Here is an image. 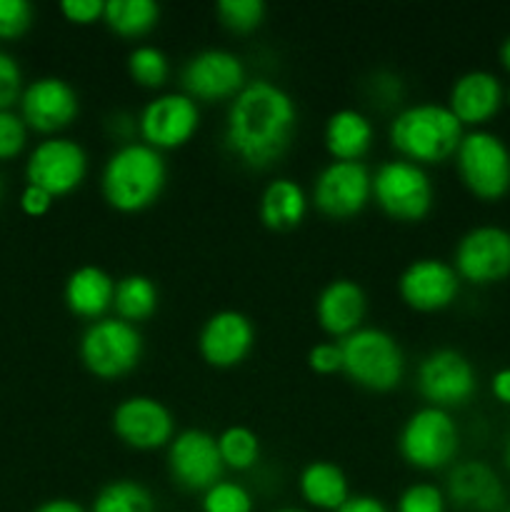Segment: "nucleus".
<instances>
[{"label": "nucleus", "mask_w": 510, "mask_h": 512, "mask_svg": "<svg viewBox=\"0 0 510 512\" xmlns=\"http://www.w3.org/2000/svg\"><path fill=\"white\" fill-rule=\"evenodd\" d=\"M298 128L293 95L278 83L258 78L230 100L225 115V143L250 168H268L283 158Z\"/></svg>", "instance_id": "nucleus-1"}, {"label": "nucleus", "mask_w": 510, "mask_h": 512, "mask_svg": "<svg viewBox=\"0 0 510 512\" xmlns=\"http://www.w3.org/2000/svg\"><path fill=\"white\" fill-rule=\"evenodd\" d=\"M168 183V163L160 150L143 140L120 143L108 155L100 173V190L118 213H140L150 208Z\"/></svg>", "instance_id": "nucleus-2"}, {"label": "nucleus", "mask_w": 510, "mask_h": 512, "mask_svg": "<svg viewBox=\"0 0 510 512\" xmlns=\"http://www.w3.org/2000/svg\"><path fill=\"white\" fill-rule=\"evenodd\" d=\"M463 135V123L443 103L405 105L388 128V140L400 158L418 165H438L455 158Z\"/></svg>", "instance_id": "nucleus-3"}, {"label": "nucleus", "mask_w": 510, "mask_h": 512, "mask_svg": "<svg viewBox=\"0 0 510 512\" xmlns=\"http://www.w3.org/2000/svg\"><path fill=\"white\" fill-rule=\"evenodd\" d=\"M343 373L355 385L375 393L398 388L405 375V355L398 340L380 328H358L338 340Z\"/></svg>", "instance_id": "nucleus-4"}, {"label": "nucleus", "mask_w": 510, "mask_h": 512, "mask_svg": "<svg viewBox=\"0 0 510 512\" xmlns=\"http://www.w3.org/2000/svg\"><path fill=\"white\" fill-rule=\"evenodd\" d=\"M455 165L465 188L480 200L505 198L510 193V148L490 130H468L455 153Z\"/></svg>", "instance_id": "nucleus-5"}, {"label": "nucleus", "mask_w": 510, "mask_h": 512, "mask_svg": "<svg viewBox=\"0 0 510 512\" xmlns=\"http://www.w3.org/2000/svg\"><path fill=\"white\" fill-rule=\"evenodd\" d=\"M373 200L388 218L418 223L433 210V180L423 165L403 158L388 160L373 173Z\"/></svg>", "instance_id": "nucleus-6"}, {"label": "nucleus", "mask_w": 510, "mask_h": 512, "mask_svg": "<svg viewBox=\"0 0 510 512\" xmlns=\"http://www.w3.org/2000/svg\"><path fill=\"white\" fill-rule=\"evenodd\" d=\"M78 353L88 373L115 380L135 370L143 358V335L133 323L120 318H100L80 335Z\"/></svg>", "instance_id": "nucleus-7"}, {"label": "nucleus", "mask_w": 510, "mask_h": 512, "mask_svg": "<svg viewBox=\"0 0 510 512\" xmlns=\"http://www.w3.org/2000/svg\"><path fill=\"white\" fill-rule=\"evenodd\" d=\"M458 425L448 410L425 405L408 415L398 435L400 458L418 470H440L458 455Z\"/></svg>", "instance_id": "nucleus-8"}, {"label": "nucleus", "mask_w": 510, "mask_h": 512, "mask_svg": "<svg viewBox=\"0 0 510 512\" xmlns=\"http://www.w3.org/2000/svg\"><path fill=\"white\" fill-rule=\"evenodd\" d=\"M418 390L433 408H460L478 390V373L460 350L440 348L420 360Z\"/></svg>", "instance_id": "nucleus-9"}, {"label": "nucleus", "mask_w": 510, "mask_h": 512, "mask_svg": "<svg viewBox=\"0 0 510 512\" xmlns=\"http://www.w3.org/2000/svg\"><path fill=\"white\" fill-rule=\"evenodd\" d=\"M313 200L328 218H353L373 200V173L363 160H330L315 178Z\"/></svg>", "instance_id": "nucleus-10"}, {"label": "nucleus", "mask_w": 510, "mask_h": 512, "mask_svg": "<svg viewBox=\"0 0 510 512\" xmlns=\"http://www.w3.org/2000/svg\"><path fill=\"white\" fill-rule=\"evenodd\" d=\"M453 268L460 280L495 285L510 275V230L500 225L470 228L455 245Z\"/></svg>", "instance_id": "nucleus-11"}, {"label": "nucleus", "mask_w": 510, "mask_h": 512, "mask_svg": "<svg viewBox=\"0 0 510 512\" xmlns=\"http://www.w3.org/2000/svg\"><path fill=\"white\" fill-rule=\"evenodd\" d=\"M88 175V153L73 138H48L33 148L25 165L28 185L43 188L53 198L73 193Z\"/></svg>", "instance_id": "nucleus-12"}, {"label": "nucleus", "mask_w": 510, "mask_h": 512, "mask_svg": "<svg viewBox=\"0 0 510 512\" xmlns=\"http://www.w3.org/2000/svg\"><path fill=\"white\" fill-rule=\"evenodd\" d=\"M180 83L185 95L198 103H215V100H233L248 83L243 60L225 48H205L190 55L188 63L180 70Z\"/></svg>", "instance_id": "nucleus-13"}, {"label": "nucleus", "mask_w": 510, "mask_h": 512, "mask_svg": "<svg viewBox=\"0 0 510 512\" xmlns=\"http://www.w3.org/2000/svg\"><path fill=\"white\" fill-rule=\"evenodd\" d=\"M200 125V108L190 95L163 93L145 103L138 115V133L145 145L155 150L180 148L195 135Z\"/></svg>", "instance_id": "nucleus-14"}, {"label": "nucleus", "mask_w": 510, "mask_h": 512, "mask_svg": "<svg viewBox=\"0 0 510 512\" xmlns=\"http://www.w3.org/2000/svg\"><path fill=\"white\" fill-rule=\"evenodd\" d=\"M170 478L185 490L205 493L223 480V460H220L218 438L200 428L183 430L168 445Z\"/></svg>", "instance_id": "nucleus-15"}, {"label": "nucleus", "mask_w": 510, "mask_h": 512, "mask_svg": "<svg viewBox=\"0 0 510 512\" xmlns=\"http://www.w3.org/2000/svg\"><path fill=\"white\" fill-rule=\"evenodd\" d=\"M113 430L128 448L155 450L170 445L175 418L160 400L150 395H130L115 405Z\"/></svg>", "instance_id": "nucleus-16"}, {"label": "nucleus", "mask_w": 510, "mask_h": 512, "mask_svg": "<svg viewBox=\"0 0 510 512\" xmlns=\"http://www.w3.org/2000/svg\"><path fill=\"white\" fill-rule=\"evenodd\" d=\"M398 293L408 308L435 313L453 305L460 293V278L445 260L418 258L400 273Z\"/></svg>", "instance_id": "nucleus-17"}, {"label": "nucleus", "mask_w": 510, "mask_h": 512, "mask_svg": "<svg viewBox=\"0 0 510 512\" xmlns=\"http://www.w3.org/2000/svg\"><path fill=\"white\" fill-rule=\"evenodd\" d=\"M80 110L73 85L55 75L33 80L20 95V118L40 133H58L68 128Z\"/></svg>", "instance_id": "nucleus-18"}, {"label": "nucleus", "mask_w": 510, "mask_h": 512, "mask_svg": "<svg viewBox=\"0 0 510 512\" xmlns=\"http://www.w3.org/2000/svg\"><path fill=\"white\" fill-rule=\"evenodd\" d=\"M255 345L253 320L240 310H218L203 323L198 350L213 368H235L250 355Z\"/></svg>", "instance_id": "nucleus-19"}, {"label": "nucleus", "mask_w": 510, "mask_h": 512, "mask_svg": "<svg viewBox=\"0 0 510 512\" xmlns=\"http://www.w3.org/2000/svg\"><path fill=\"white\" fill-rule=\"evenodd\" d=\"M505 103V90L498 75L490 70H468L458 75L448 93V108L455 118L470 128L490 123Z\"/></svg>", "instance_id": "nucleus-20"}, {"label": "nucleus", "mask_w": 510, "mask_h": 512, "mask_svg": "<svg viewBox=\"0 0 510 512\" xmlns=\"http://www.w3.org/2000/svg\"><path fill=\"white\" fill-rule=\"evenodd\" d=\"M445 498L460 510L500 512L505 508V485L483 460H463L450 470Z\"/></svg>", "instance_id": "nucleus-21"}, {"label": "nucleus", "mask_w": 510, "mask_h": 512, "mask_svg": "<svg viewBox=\"0 0 510 512\" xmlns=\"http://www.w3.org/2000/svg\"><path fill=\"white\" fill-rule=\"evenodd\" d=\"M365 310H368V298H365L363 288L348 278L330 280L315 300L318 325L325 333L340 340L363 328L360 323L365 318Z\"/></svg>", "instance_id": "nucleus-22"}, {"label": "nucleus", "mask_w": 510, "mask_h": 512, "mask_svg": "<svg viewBox=\"0 0 510 512\" xmlns=\"http://www.w3.org/2000/svg\"><path fill=\"white\" fill-rule=\"evenodd\" d=\"M113 295L115 280L98 265H80L65 280V305L78 318H105V313L113 308Z\"/></svg>", "instance_id": "nucleus-23"}, {"label": "nucleus", "mask_w": 510, "mask_h": 512, "mask_svg": "<svg viewBox=\"0 0 510 512\" xmlns=\"http://www.w3.org/2000/svg\"><path fill=\"white\" fill-rule=\"evenodd\" d=\"M325 148L333 160H360L373 145V123L353 108H340L325 123Z\"/></svg>", "instance_id": "nucleus-24"}, {"label": "nucleus", "mask_w": 510, "mask_h": 512, "mask_svg": "<svg viewBox=\"0 0 510 512\" xmlns=\"http://www.w3.org/2000/svg\"><path fill=\"white\" fill-rule=\"evenodd\" d=\"M260 220L270 230H293L303 223L308 213V195L295 180L275 178L265 185L258 205Z\"/></svg>", "instance_id": "nucleus-25"}, {"label": "nucleus", "mask_w": 510, "mask_h": 512, "mask_svg": "<svg viewBox=\"0 0 510 512\" xmlns=\"http://www.w3.org/2000/svg\"><path fill=\"white\" fill-rule=\"evenodd\" d=\"M300 495L315 510L335 512L350 498L348 478L343 470L328 460H313L303 468L298 480Z\"/></svg>", "instance_id": "nucleus-26"}, {"label": "nucleus", "mask_w": 510, "mask_h": 512, "mask_svg": "<svg viewBox=\"0 0 510 512\" xmlns=\"http://www.w3.org/2000/svg\"><path fill=\"white\" fill-rule=\"evenodd\" d=\"M113 310L115 318L125 320V323H143L158 310V285L148 275H123L115 283Z\"/></svg>", "instance_id": "nucleus-27"}, {"label": "nucleus", "mask_w": 510, "mask_h": 512, "mask_svg": "<svg viewBox=\"0 0 510 512\" xmlns=\"http://www.w3.org/2000/svg\"><path fill=\"white\" fill-rule=\"evenodd\" d=\"M160 5L153 0H108L103 23L120 38H143L158 25Z\"/></svg>", "instance_id": "nucleus-28"}, {"label": "nucleus", "mask_w": 510, "mask_h": 512, "mask_svg": "<svg viewBox=\"0 0 510 512\" xmlns=\"http://www.w3.org/2000/svg\"><path fill=\"white\" fill-rule=\"evenodd\" d=\"M90 512H155V498L138 480H113L98 490Z\"/></svg>", "instance_id": "nucleus-29"}, {"label": "nucleus", "mask_w": 510, "mask_h": 512, "mask_svg": "<svg viewBox=\"0 0 510 512\" xmlns=\"http://www.w3.org/2000/svg\"><path fill=\"white\" fill-rule=\"evenodd\" d=\"M220 460L230 470H250L260 458V440L245 425H230L218 435Z\"/></svg>", "instance_id": "nucleus-30"}, {"label": "nucleus", "mask_w": 510, "mask_h": 512, "mask_svg": "<svg viewBox=\"0 0 510 512\" xmlns=\"http://www.w3.org/2000/svg\"><path fill=\"white\" fill-rule=\"evenodd\" d=\"M128 73L143 88H163L170 78V60L155 45H138L128 55Z\"/></svg>", "instance_id": "nucleus-31"}, {"label": "nucleus", "mask_w": 510, "mask_h": 512, "mask_svg": "<svg viewBox=\"0 0 510 512\" xmlns=\"http://www.w3.org/2000/svg\"><path fill=\"white\" fill-rule=\"evenodd\" d=\"M265 13H268V8H265L263 0H220L215 5L218 20L233 33H250V30L260 28Z\"/></svg>", "instance_id": "nucleus-32"}, {"label": "nucleus", "mask_w": 510, "mask_h": 512, "mask_svg": "<svg viewBox=\"0 0 510 512\" xmlns=\"http://www.w3.org/2000/svg\"><path fill=\"white\" fill-rule=\"evenodd\" d=\"M203 512H253V495L233 480H220L203 493Z\"/></svg>", "instance_id": "nucleus-33"}, {"label": "nucleus", "mask_w": 510, "mask_h": 512, "mask_svg": "<svg viewBox=\"0 0 510 512\" xmlns=\"http://www.w3.org/2000/svg\"><path fill=\"white\" fill-rule=\"evenodd\" d=\"M448 498L433 483H413L400 493L395 512H445Z\"/></svg>", "instance_id": "nucleus-34"}, {"label": "nucleus", "mask_w": 510, "mask_h": 512, "mask_svg": "<svg viewBox=\"0 0 510 512\" xmlns=\"http://www.w3.org/2000/svg\"><path fill=\"white\" fill-rule=\"evenodd\" d=\"M28 125L13 110H0V160L15 158L25 148Z\"/></svg>", "instance_id": "nucleus-35"}, {"label": "nucleus", "mask_w": 510, "mask_h": 512, "mask_svg": "<svg viewBox=\"0 0 510 512\" xmlns=\"http://www.w3.org/2000/svg\"><path fill=\"white\" fill-rule=\"evenodd\" d=\"M33 25V5L25 0H0V38H18Z\"/></svg>", "instance_id": "nucleus-36"}, {"label": "nucleus", "mask_w": 510, "mask_h": 512, "mask_svg": "<svg viewBox=\"0 0 510 512\" xmlns=\"http://www.w3.org/2000/svg\"><path fill=\"white\" fill-rule=\"evenodd\" d=\"M20 95H23V73L18 60L0 50V110H10Z\"/></svg>", "instance_id": "nucleus-37"}, {"label": "nucleus", "mask_w": 510, "mask_h": 512, "mask_svg": "<svg viewBox=\"0 0 510 512\" xmlns=\"http://www.w3.org/2000/svg\"><path fill=\"white\" fill-rule=\"evenodd\" d=\"M103 10V0H63L60 3V13L75 25H90L95 20H103Z\"/></svg>", "instance_id": "nucleus-38"}, {"label": "nucleus", "mask_w": 510, "mask_h": 512, "mask_svg": "<svg viewBox=\"0 0 510 512\" xmlns=\"http://www.w3.org/2000/svg\"><path fill=\"white\" fill-rule=\"evenodd\" d=\"M308 365L320 375H330L335 370H343V353L338 343H318L310 348Z\"/></svg>", "instance_id": "nucleus-39"}, {"label": "nucleus", "mask_w": 510, "mask_h": 512, "mask_svg": "<svg viewBox=\"0 0 510 512\" xmlns=\"http://www.w3.org/2000/svg\"><path fill=\"white\" fill-rule=\"evenodd\" d=\"M53 195L45 193L43 188H35V185H25L23 195H20V208L25 210L28 215H45L50 210V205H53Z\"/></svg>", "instance_id": "nucleus-40"}, {"label": "nucleus", "mask_w": 510, "mask_h": 512, "mask_svg": "<svg viewBox=\"0 0 510 512\" xmlns=\"http://www.w3.org/2000/svg\"><path fill=\"white\" fill-rule=\"evenodd\" d=\"M335 512H390L388 505L375 495H350Z\"/></svg>", "instance_id": "nucleus-41"}, {"label": "nucleus", "mask_w": 510, "mask_h": 512, "mask_svg": "<svg viewBox=\"0 0 510 512\" xmlns=\"http://www.w3.org/2000/svg\"><path fill=\"white\" fill-rule=\"evenodd\" d=\"M490 390H493L495 398L500 400L503 405H510V368L498 370L490 380Z\"/></svg>", "instance_id": "nucleus-42"}, {"label": "nucleus", "mask_w": 510, "mask_h": 512, "mask_svg": "<svg viewBox=\"0 0 510 512\" xmlns=\"http://www.w3.org/2000/svg\"><path fill=\"white\" fill-rule=\"evenodd\" d=\"M375 95L383 100H395L398 103L400 98V80L393 78V75H385V78L375 80Z\"/></svg>", "instance_id": "nucleus-43"}, {"label": "nucleus", "mask_w": 510, "mask_h": 512, "mask_svg": "<svg viewBox=\"0 0 510 512\" xmlns=\"http://www.w3.org/2000/svg\"><path fill=\"white\" fill-rule=\"evenodd\" d=\"M33 512H85V508L70 498H53L45 500V503L38 505Z\"/></svg>", "instance_id": "nucleus-44"}, {"label": "nucleus", "mask_w": 510, "mask_h": 512, "mask_svg": "<svg viewBox=\"0 0 510 512\" xmlns=\"http://www.w3.org/2000/svg\"><path fill=\"white\" fill-rule=\"evenodd\" d=\"M500 63H503V68L510 73V35L503 40V45H500Z\"/></svg>", "instance_id": "nucleus-45"}, {"label": "nucleus", "mask_w": 510, "mask_h": 512, "mask_svg": "<svg viewBox=\"0 0 510 512\" xmlns=\"http://www.w3.org/2000/svg\"><path fill=\"white\" fill-rule=\"evenodd\" d=\"M503 460H505V465H508V470H510V433H508V438H505V448H503Z\"/></svg>", "instance_id": "nucleus-46"}, {"label": "nucleus", "mask_w": 510, "mask_h": 512, "mask_svg": "<svg viewBox=\"0 0 510 512\" xmlns=\"http://www.w3.org/2000/svg\"><path fill=\"white\" fill-rule=\"evenodd\" d=\"M275 512H310V510H303V508H280V510H275Z\"/></svg>", "instance_id": "nucleus-47"}, {"label": "nucleus", "mask_w": 510, "mask_h": 512, "mask_svg": "<svg viewBox=\"0 0 510 512\" xmlns=\"http://www.w3.org/2000/svg\"><path fill=\"white\" fill-rule=\"evenodd\" d=\"M0 195H3V178H0Z\"/></svg>", "instance_id": "nucleus-48"}, {"label": "nucleus", "mask_w": 510, "mask_h": 512, "mask_svg": "<svg viewBox=\"0 0 510 512\" xmlns=\"http://www.w3.org/2000/svg\"><path fill=\"white\" fill-rule=\"evenodd\" d=\"M508 105H510V90H508Z\"/></svg>", "instance_id": "nucleus-49"}, {"label": "nucleus", "mask_w": 510, "mask_h": 512, "mask_svg": "<svg viewBox=\"0 0 510 512\" xmlns=\"http://www.w3.org/2000/svg\"><path fill=\"white\" fill-rule=\"evenodd\" d=\"M505 512H510V508H508V510H505Z\"/></svg>", "instance_id": "nucleus-50"}]
</instances>
